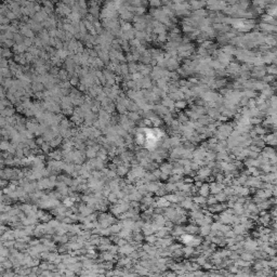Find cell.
I'll return each mask as SVG.
<instances>
[{
    "label": "cell",
    "instance_id": "d4e9b609",
    "mask_svg": "<svg viewBox=\"0 0 277 277\" xmlns=\"http://www.w3.org/2000/svg\"><path fill=\"white\" fill-rule=\"evenodd\" d=\"M253 130L256 131V135H258V137L265 135V134H266V132H267V129L263 128L261 124H259V126H256V127H253Z\"/></svg>",
    "mask_w": 277,
    "mask_h": 277
},
{
    "label": "cell",
    "instance_id": "7bdbcfd3",
    "mask_svg": "<svg viewBox=\"0 0 277 277\" xmlns=\"http://www.w3.org/2000/svg\"><path fill=\"white\" fill-rule=\"evenodd\" d=\"M217 142H219V141H217V137H209V139H208V142H207V143H208V144L214 145V144H217Z\"/></svg>",
    "mask_w": 277,
    "mask_h": 277
},
{
    "label": "cell",
    "instance_id": "b9f144b4",
    "mask_svg": "<svg viewBox=\"0 0 277 277\" xmlns=\"http://www.w3.org/2000/svg\"><path fill=\"white\" fill-rule=\"evenodd\" d=\"M78 82H79V79L77 78V77H72L70 78V80H69V83H70V85H78Z\"/></svg>",
    "mask_w": 277,
    "mask_h": 277
},
{
    "label": "cell",
    "instance_id": "52a82bcc",
    "mask_svg": "<svg viewBox=\"0 0 277 277\" xmlns=\"http://www.w3.org/2000/svg\"><path fill=\"white\" fill-rule=\"evenodd\" d=\"M274 91H275V89L274 88H272L271 85H269L267 88H265L264 90H262L261 91V94L260 96H262V98H264V100H269L272 95H274Z\"/></svg>",
    "mask_w": 277,
    "mask_h": 277
},
{
    "label": "cell",
    "instance_id": "f546056e",
    "mask_svg": "<svg viewBox=\"0 0 277 277\" xmlns=\"http://www.w3.org/2000/svg\"><path fill=\"white\" fill-rule=\"evenodd\" d=\"M173 119H174V118H173L172 114H167L166 116H163V117H162V122H165V124H166L167 126L169 127Z\"/></svg>",
    "mask_w": 277,
    "mask_h": 277
},
{
    "label": "cell",
    "instance_id": "e575fe53",
    "mask_svg": "<svg viewBox=\"0 0 277 277\" xmlns=\"http://www.w3.org/2000/svg\"><path fill=\"white\" fill-rule=\"evenodd\" d=\"M156 41L159 43H165L168 41V35L167 34H160L157 36V39H156Z\"/></svg>",
    "mask_w": 277,
    "mask_h": 277
},
{
    "label": "cell",
    "instance_id": "d6986e66",
    "mask_svg": "<svg viewBox=\"0 0 277 277\" xmlns=\"http://www.w3.org/2000/svg\"><path fill=\"white\" fill-rule=\"evenodd\" d=\"M169 141H170V146L171 147H179L181 145V137H176V135H172V137H169Z\"/></svg>",
    "mask_w": 277,
    "mask_h": 277
},
{
    "label": "cell",
    "instance_id": "c3c4849f",
    "mask_svg": "<svg viewBox=\"0 0 277 277\" xmlns=\"http://www.w3.org/2000/svg\"><path fill=\"white\" fill-rule=\"evenodd\" d=\"M143 121H144V124L146 128H150L152 127V121L149 119H143Z\"/></svg>",
    "mask_w": 277,
    "mask_h": 277
},
{
    "label": "cell",
    "instance_id": "60d3db41",
    "mask_svg": "<svg viewBox=\"0 0 277 277\" xmlns=\"http://www.w3.org/2000/svg\"><path fill=\"white\" fill-rule=\"evenodd\" d=\"M247 107L249 108V109H251V108H254V107H256V100L254 98H250L249 101H248V105Z\"/></svg>",
    "mask_w": 277,
    "mask_h": 277
},
{
    "label": "cell",
    "instance_id": "ac0fdd59",
    "mask_svg": "<svg viewBox=\"0 0 277 277\" xmlns=\"http://www.w3.org/2000/svg\"><path fill=\"white\" fill-rule=\"evenodd\" d=\"M120 16H121V20H122V21L130 23V21H132L133 20L134 14L131 12H129L128 10H126V11H124L122 13H120Z\"/></svg>",
    "mask_w": 277,
    "mask_h": 277
},
{
    "label": "cell",
    "instance_id": "ba28073f",
    "mask_svg": "<svg viewBox=\"0 0 277 277\" xmlns=\"http://www.w3.org/2000/svg\"><path fill=\"white\" fill-rule=\"evenodd\" d=\"M260 17H261V22H263V23H266V24H269V25H273V26L277 25L276 20H275V18H273V17H271L269 15H267L266 13L261 14Z\"/></svg>",
    "mask_w": 277,
    "mask_h": 277
},
{
    "label": "cell",
    "instance_id": "f6af8a7d",
    "mask_svg": "<svg viewBox=\"0 0 277 277\" xmlns=\"http://www.w3.org/2000/svg\"><path fill=\"white\" fill-rule=\"evenodd\" d=\"M126 61H128L129 63H131V62H133V56H132V53H130V52H128L127 54H126Z\"/></svg>",
    "mask_w": 277,
    "mask_h": 277
},
{
    "label": "cell",
    "instance_id": "9c48e42d",
    "mask_svg": "<svg viewBox=\"0 0 277 277\" xmlns=\"http://www.w3.org/2000/svg\"><path fill=\"white\" fill-rule=\"evenodd\" d=\"M188 5H189L191 10L196 11V10L204 9V7L206 5V2H204V1H189V2H188Z\"/></svg>",
    "mask_w": 277,
    "mask_h": 277
},
{
    "label": "cell",
    "instance_id": "f1b7e54d",
    "mask_svg": "<svg viewBox=\"0 0 277 277\" xmlns=\"http://www.w3.org/2000/svg\"><path fill=\"white\" fill-rule=\"evenodd\" d=\"M127 65H128V70H129V74H130V75H132V74L137 72V63L131 62V63H128Z\"/></svg>",
    "mask_w": 277,
    "mask_h": 277
},
{
    "label": "cell",
    "instance_id": "ffe728a7",
    "mask_svg": "<svg viewBox=\"0 0 277 277\" xmlns=\"http://www.w3.org/2000/svg\"><path fill=\"white\" fill-rule=\"evenodd\" d=\"M127 116H128L129 120H131L133 122H137V121L141 120V116L137 111H129V113H127Z\"/></svg>",
    "mask_w": 277,
    "mask_h": 277
},
{
    "label": "cell",
    "instance_id": "4fadbf2b",
    "mask_svg": "<svg viewBox=\"0 0 277 277\" xmlns=\"http://www.w3.org/2000/svg\"><path fill=\"white\" fill-rule=\"evenodd\" d=\"M217 44H221V46H225V44H228L230 43V40L228 38L225 36V34H217Z\"/></svg>",
    "mask_w": 277,
    "mask_h": 277
},
{
    "label": "cell",
    "instance_id": "681fc988",
    "mask_svg": "<svg viewBox=\"0 0 277 277\" xmlns=\"http://www.w3.org/2000/svg\"><path fill=\"white\" fill-rule=\"evenodd\" d=\"M248 156H250L251 158H256V156H258V153H254V152H251V150H249V153H248Z\"/></svg>",
    "mask_w": 277,
    "mask_h": 277
},
{
    "label": "cell",
    "instance_id": "e0dca14e",
    "mask_svg": "<svg viewBox=\"0 0 277 277\" xmlns=\"http://www.w3.org/2000/svg\"><path fill=\"white\" fill-rule=\"evenodd\" d=\"M153 34L154 35H160V34H167V27L165 25H162V24H158L156 27H154L153 29Z\"/></svg>",
    "mask_w": 277,
    "mask_h": 277
},
{
    "label": "cell",
    "instance_id": "8992f818",
    "mask_svg": "<svg viewBox=\"0 0 277 277\" xmlns=\"http://www.w3.org/2000/svg\"><path fill=\"white\" fill-rule=\"evenodd\" d=\"M263 141H264L265 144H269V145H272V146H275V145H276V132L265 134L264 137H263Z\"/></svg>",
    "mask_w": 277,
    "mask_h": 277
},
{
    "label": "cell",
    "instance_id": "44dd1931",
    "mask_svg": "<svg viewBox=\"0 0 277 277\" xmlns=\"http://www.w3.org/2000/svg\"><path fill=\"white\" fill-rule=\"evenodd\" d=\"M243 95L248 100H250V98H256L258 96V93L254 90H243Z\"/></svg>",
    "mask_w": 277,
    "mask_h": 277
},
{
    "label": "cell",
    "instance_id": "8d00e7d4",
    "mask_svg": "<svg viewBox=\"0 0 277 277\" xmlns=\"http://www.w3.org/2000/svg\"><path fill=\"white\" fill-rule=\"evenodd\" d=\"M249 122H250V124H251V126L256 127V126H259V124H261V122H262V119H260V118H256V117H252V118H250Z\"/></svg>",
    "mask_w": 277,
    "mask_h": 277
},
{
    "label": "cell",
    "instance_id": "7a4b0ae2",
    "mask_svg": "<svg viewBox=\"0 0 277 277\" xmlns=\"http://www.w3.org/2000/svg\"><path fill=\"white\" fill-rule=\"evenodd\" d=\"M220 96V94L214 92L212 90H209L207 92H204V93L200 95V98L204 100L206 103H215L217 101V98Z\"/></svg>",
    "mask_w": 277,
    "mask_h": 277
},
{
    "label": "cell",
    "instance_id": "8fae6325",
    "mask_svg": "<svg viewBox=\"0 0 277 277\" xmlns=\"http://www.w3.org/2000/svg\"><path fill=\"white\" fill-rule=\"evenodd\" d=\"M221 115V113L219 111L217 108H208L207 109V116H209L212 120H217Z\"/></svg>",
    "mask_w": 277,
    "mask_h": 277
},
{
    "label": "cell",
    "instance_id": "30bf717a",
    "mask_svg": "<svg viewBox=\"0 0 277 277\" xmlns=\"http://www.w3.org/2000/svg\"><path fill=\"white\" fill-rule=\"evenodd\" d=\"M141 85H142V89L150 90L152 87H153V81H152V79H150L148 76L143 77V79L141 80Z\"/></svg>",
    "mask_w": 277,
    "mask_h": 277
},
{
    "label": "cell",
    "instance_id": "6da1fadb",
    "mask_svg": "<svg viewBox=\"0 0 277 277\" xmlns=\"http://www.w3.org/2000/svg\"><path fill=\"white\" fill-rule=\"evenodd\" d=\"M225 72L227 76L238 77L239 72H240V65L236 62H230V64L225 67Z\"/></svg>",
    "mask_w": 277,
    "mask_h": 277
},
{
    "label": "cell",
    "instance_id": "836d02e7",
    "mask_svg": "<svg viewBox=\"0 0 277 277\" xmlns=\"http://www.w3.org/2000/svg\"><path fill=\"white\" fill-rule=\"evenodd\" d=\"M148 5L150 7V9H159L161 7V1H159V0H153V1L148 2Z\"/></svg>",
    "mask_w": 277,
    "mask_h": 277
},
{
    "label": "cell",
    "instance_id": "1f68e13d",
    "mask_svg": "<svg viewBox=\"0 0 277 277\" xmlns=\"http://www.w3.org/2000/svg\"><path fill=\"white\" fill-rule=\"evenodd\" d=\"M261 80L263 81L264 83H267V85H271V83H273L274 81H275V76H271V75H265Z\"/></svg>",
    "mask_w": 277,
    "mask_h": 277
},
{
    "label": "cell",
    "instance_id": "7c38bea8",
    "mask_svg": "<svg viewBox=\"0 0 277 277\" xmlns=\"http://www.w3.org/2000/svg\"><path fill=\"white\" fill-rule=\"evenodd\" d=\"M236 49H237V48L232 46V44H225V46H223V47L221 48V51L234 56L235 53H236Z\"/></svg>",
    "mask_w": 277,
    "mask_h": 277
},
{
    "label": "cell",
    "instance_id": "603a6c76",
    "mask_svg": "<svg viewBox=\"0 0 277 277\" xmlns=\"http://www.w3.org/2000/svg\"><path fill=\"white\" fill-rule=\"evenodd\" d=\"M262 155H263L264 158H272L275 156V150L272 147H264V150H263Z\"/></svg>",
    "mask_w": 277,
    "mask_h": 277
},
{
    "label": "cell",
    "instance_id": "3957f363",
    "mask_svg": "<svg viewBox=\"0 0 277 277\" xmlns=\"http://www.w3.org/2000/svg\"><path fill=\"white\" fill-rule=\"evenodd\" d=\"M180 67V60L178 56L175 57H170L168 61H166V69L169 72H174Z\"/></svg>",
    "mask_w": 277,
    "mask_h": 277
},
{
    "label": "cell",
    "instance_id": "d590c367",
    "mask_svg": "<svg viewBox=\"0 0 277 277\" xmlns=\"http://www.w3.org/2000/svg\"><path fill=\"white\" fill-rule=\"evenodd\" d=\"M143 77L144 76H143L141 72H134V74L131 75V79H132L133 81H141L142 79H143Z\"/></svg>",
    "mask_w": 277,
    "mask_h": 277
},
{
    "label": "cell",
    "instance_id": "ee69618b",
    "mask_svg": "<svg viewBox=\"0 0 277 277\" xmlns=\"http://www.w3.org/2000/svg\"><path fill=\"white\" fill-rule=\"evenodd\" d=\"M178 82H179L180 87H186V88H187V82H188L187 79H180Z\"/></svg>",
    "mask_w": 277,
    "mask_h": 277
},
{
    "label": "cell",
    "instance_id": "5bb4252c",
    "mask_svg": "<svg viewBox=\"0 0 277 277\" xmlns=\"http://www.w3.org/2000/svg\"><path fill=\"white\" fill-rule=\"evenodd\" d=\"M269 85H267V83H264L262 80H254V83H253V90L254 91H262V90H264L265 88H267Z\"/></svg>",
    "mask_w": 277,
    "mask_h": 277
},
{
    "label": "cell",
    "instance_id": "bcb514c9",
    "mask_svg": "<svg viewBox=\"0 0 277 277\" xmlns=\"http://www.w3.org/2000/svg\"><path fill=\"white\" fill-rule=\"evenodd\" d=\"M206 156L208 157L209 160H212V159H214V157H217V156H215V154L212 153V152H208V153H206Z\"/></svg>",
    "mask_w": 277,
    "mask_h": 277
},
{
    "label": "cell",
    "instance_id": "7dc6e473",
    "mask_svg": "<svg viewBox=\"0 0 277 277\" xmlns=\"http://www.w3.org/2000/svg\"><path fill=\"white\" fill-rule=\"evenodd\" d=\"M217 120H219V121H221L222 124H225L226 121H227V120H228V118H227V117H226V116L220 115V117H219V119H217Z\"/></svg>",
    "mask_w": 277,
    "mask_h": 277
},
{
    "label": "cell",
    "instance_id": "74e56055",
    "mask_svg": "<svg viewBox=\"0 0 277 277\" xmlns=\"http://www.w3.org/2000/svg\"><path fill=\"white\" fill-rule=\"evenodd\" d=\"M169 78H170V81H179L180 80V76L178 75L176 72H170L169 74Z\"/></svg>",
    "mask_w": 277,
    "mask_h": 277
},
{
    "label": "cell",
    "instance_id": "9a60e30c",
    "mask_svg": "<svg viewBox=\"0 0 277 277\" xmlns=\"http://www.w3.org/2000/svg\"><path fill=\"white\" fill-rule=\"evenodd\" d=\"M133 142L137 145H139V146H143L145 143V135L142 134V133H135L134 139H133Z\"/></svg>",
    "mask_w": 277,
    "mask_h": 277
},
{
    "label": "cell",
    "instance_id": "cb8c5ba5",
    "mask_svg": "<svg viewBox=\"0 0 277 277\" xmlns=\"http://www.w3.org/2000/svg\"><path fill=\"white\" fill-rule=\"evenodd\" d=\"M150 121H152V126H153L154 128H160L161 124H163V122H162V119L160 117H158L157 115L155 116L153 119H150Z\"/></svg>",
    "mask_w": 277,
    "mask_h": 277
},
{
    "label": "cell",
    "instance_id": "ab89813d",
    "mask_svg": "<svg viewBox=\"0 0 277 277\" xmlns=\"http://www.w3.org/2000/svg\"><path fill=\"white\" fill-rule=\"evenodd\" d=\"M187 81L189 83H192L193 85H197L199 83V79L197 77H189V78H187Z\"/></svg>",
    "mask_w": 277,
    "mask_h": 277
},
{
    "label": "cell",
    "instance_id": "5b68a950",
    "mask_svg": "<svg viewBox=\"0 0 277 277\" xmlns=\"http://www.w3.org/2000/svg\"><path fill=\"white\" fill-rule=\"evenodd\" d=\"M217 132L222 133V134H224V135H226V137H230V134L232 133V131H233V128H232L227 122H225V124H222L219 128H217Z\"/></svg>",
    "mask_w": 277,
    "mask_h": 277
},
{
    "label": "cell",
    "instance_id": "4dcf8cb0",
    "mask_svg": "<svg viewBox=\"0 0 277 277\" xmlns=\"http://www.w3.org/2000/svg\"><path fill=\"white\" fill-rule=\"evenodd\" d=\"M133 28L137 31H145L146 24H144V23H134L133 24Z\"/></svg>",
    "mask_w": 277,
    "mask_h": 277
},
{
    "label": "cell",
    "instance_id": "83f0119b",
    "mask_svg": "<svg viewBox=\"0 0 277 277\" xmlns=\"http://www.w3.org/2000/svg\"><path fill=\"white\" fill-rule=\"evenodd\" d=\"M265 70H266V75H271V76H275L277 72V68H276V65H269L265 67Z\"/></svg>",
    "mask_w": 277,
    "mask_h": 277
},
{
    "label": "cell",
    "instance_id": "4316f807",
    "mask_svg": "<svg viewBox=\"0 0 277 277\" xmlns=\"http://www.w3.org/2000/svg\"><path fill=\"white\" fill-rule=\"evenodd\" d=\"M194 156H195V158H196V159H199V160H200L201 158H204L206 156V149H204L202 147H199L198 149H196V150H195Z\"/></svg>",
    "mask_w": 277,
    "mask_h": 277
},
{
    "label": "cell",
    "instance_id": "7402d4cb",
    "mask_svg": "<svg viewBox=\"0 0 277 277\" xmlns=\"http://www.w3.org/2000/svg\"><path fill=\"white\" fill-rule=\"evenodd\" d=\"M186 106H187V103H186V101H185V100H182V101H176V102H174V108L178 111H181L182 109H185V108H186Z\"/></svg>",
    "mask_w": 277,
    "mask_h": 277
},
{
    "label": "cell",
    "instance_id": "484cf974",
    "mask_svg": "<svg viewBox=\"0 0 277 277\" xmlns=\"http://www.w3.org/2000/svg\"><path fill=\"white\" fill-rule=\"evenodd\" d=\"M176 119H178V121H179L180 124H185L186 122H187L188 120V117L186 115H185V113H178V115H176Z\"/></svg>",
    "mask_w": 277,
    "mask_h": 277
},
{
    "label": "cell",
    "instance_id": "2e32d148",
    "mask_svg": "<svg viewBox=\"0 0 277 277\" xmlns=\"http://www.w3.org/2000/svg\"><path fill=\"white\" fill-rule=\"evenodd\" d=\"M197 121H198V122H199V124H200L202 127H207L209 124H212V122H213V120L207 115L200 116V117H199V119L197 120Z\"/></svg>",
    "mask_w": 277,
    "mask_h": 277
},
{
    "label": "cell",
    "instance_id": "d6a6232c",
    "mask_svg": "<svg viewBox=\"0 0 277 277\" xmlns=\"http://www.w3.org/2000/svg\"><path fill=\"white\" fill-rule=\"evenodd\" d=\"M196 54L198 56H200V57H206V56H208V51L206 50L205 48L199 47L196 50Z\"/></svg>",
    "mask_w": 277,
    "mask_h": 277
},
{
    "label": "cell",
    "instance_id": "f35d334b",
    "mask_svg": "<svg viewBox=\"0 0 277 277\" xmlns=\"http://www.w3.org/2000/svg\"><path fill=\"white\" fill-rule=\"evenodd\" d=\"M59 76H60V78H62V80L66 81L67 77H68V72H66V70H64V69H61L60 72H59Z\"/></svg>",
    "mask_w": 277,
    "mask_h": 277
},
{
    "label": "cell",
    "instance_id": "277c9868",
    "mask_svg": "<svg viewBox=\"0 0 277 277\" xmlns=\"http://www.w3.org/2000/svg\"><path fill=\"white\" fill-rule=\"evenodd\" d=\"M233 57H234L233 55H230V54H227V53L222 52L221 49H220V52H219V55H217V60L219 61L222 65H224L226 67L230 62H233Z\"/></svg>",
    "mask_w": 277,
    "mask_h": 277
}]
</instances>
